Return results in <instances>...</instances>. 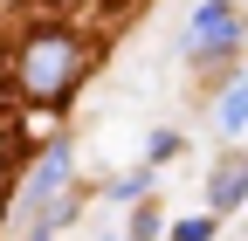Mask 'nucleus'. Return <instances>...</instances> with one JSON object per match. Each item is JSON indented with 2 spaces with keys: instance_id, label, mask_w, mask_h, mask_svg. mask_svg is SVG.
<instances>
[{
  "instance_id": "7ed1b4c3",
  "label": "nucleus",
  "mask_w": 248,
  "mask_h": 241,
  "mask_svg": "<svg viewBox=\"0 0 248 241\" xmlns=\"http://www.w3.org/2000/svg\"><path fill=\"white\" fill-rule=\"evenodd\" d=\"M62 186H69V152H62V145H55V152L42 159V172H35V186H28V200H35V207H48Z\"/></svg>"
},
{
  "instance_id": "6e6552de",
  "label": "nucleus",
  "mask_w": 248,
  "mask_h": 241,
  "mask_svg": "<svg viewBox=\"0 0 248 241\" xmlns=\"http://www.w3.org/2000/svg\"><path fill=\"white\" fill-rule=\"evenodd\" d=\"M214 234V221H179V241H207Z\"/></svg>"
},
{
  "instance_id": "f257e3e1",
  "label": "nucleus",
  "mask_w": 248,
  "mask_h": 241,
  "mask_svg": "<svg viewBox=\"0 0 248 241\" xmlns=\"http://www.w3.org/2000/svg\"><path fill=\"white\" fill-rule=\"evenodd\" d=\"M76 62H83V48L48 28V35H35L28 55H21V90H28V97H62L69 76H76Z\"/></svg>"
},
{
  "instance_id": "423d86ee",
  "label": "nucleus",
  "mask_w": 248,
  "mask_h": 241,
  "mask_svg": "<svg viewBox=\"0 0 248 241\" xmlns=\"http://www.w3.org/2000/svg\"><path fill=\"white\" fill-rule=\"evenodd\" d=\"M172 152H179V138H172V131H152V166H159V159H172Z\"/></svg>"
},
{
  "instance_id": "f03ea898",
  "label": "nucleus",
  "mask_w": 248,
  "mask_h": 241,
  "mask_svg": "<svg viewBox=\"0 0 248 241\" xmlns=\"http://www.w3.org/2000/svg\"><path fill=\"white\" fill-rule=\"evenodd\" d=\"M234 7H228V0H207V7L193 14V35H186V48H193V55H228L241 35H234Z\"/></svg>"
},
{
  "instance_id": "39448f33",
  "label": "nucleus",
  "mask_w": 248,
  "mask_h": 241,
  "mask_svg": "<svg viewBox=\"0 0 248 241\" xmlns=\"http://www.w3.org/2000/svg\"><path fill=\"white\" fill-rule=\"evenodd\" d=\"M221 124H228V131H241V124H248V90H241V83L221 97Z\"/></svg>"
},
{
  "instance_id": "20e7f679",
  "label": "nucleus",
  "mask_w": 248,
  "mask_h": 241,
  "mask_svg": "<svg viewBox=\"0 0 248 241\" xmlns=\"http://www.w3.org/2000/svg\"><path fill=\"white\" fill-rule=\"evenodd\" d=\"M241 186H248V172H241V159H228L214 179V207H241Z\"/></svg>"
},
{
  "instance_id": "0eeeda50",
  "label": "nucleus",
  "mask_w": 248,
  "mask_h": 241,
  "mask_svg": "<svg viewBox=\"0 0 248 241\" xmlns=\"http://www.w3.org/2000/svg\"><path fill=\"white\" fill-rule=\"evenodd\" d=\"M7 159H14V117L0 110V166H7Z\"/></svg>"
}]
</instances>
